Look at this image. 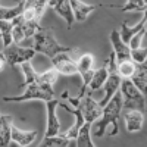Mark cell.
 Returning <instances> with one entry per match:
<instances>
[{"instance_id":"6da1fadb","label":"cell","mask_w":147,"mask_h":147,"mask_svg":"<svg viewBox=\"0 0 147 147\" xmlns=\"http://www.w3.org/2000/svg\"><path fill=\"white\" fill-rule=\"evenodd\" d=\"M124 109V102H122V94L121 91H116L113 94V97L110 99L106 106H103V112L102 116L96 121V137H103L105 136V131L109 125H112L113 129L109 132L110 137H115L119 134V124H118V119L121 116V112Z\"/></svg>"},{"instance_id":"7a4b0ae2","label":"cell","mask_w":147,"mask_h":147,"mask_svg":"<svg viewBox=\"0 0 147 147\" xmlns=\"http://www.w3.org/2000/svg\"><path fill=\"white\" fill-rule=\"evenodd\" d=\"M32 37H34L32 49L37 53H41V55L47 56L49 59L55 57L57 53H63V52L72 53V52L77 50V49H72V47L60 44L56 40V37H55L52 28H40Z\"/></svg>"},{"instance_id":"3957f363","label":"cell","mask_w":147,"mask_h":147,"mask_svg":"<svg viewBox=\"0 0 147 147\" xmlns=\"http://www.w3.org/2000/svg\"><path fill=\"white\" fill-rule=\"evenodd\" d=\"M55 99V91H53V85H47L41 82H32L25 87L21 96H5L3 102H10V103H21V102H27V100H52Z\"/></svg>"},{"instance_id":"277c9868","label":"cell","mask_w":147,"mask_h":147,"mask_svg":"<svg viewBox=\"0 0 147 147\" xmlns=\"http://www.w3.org/2000/svg\"><path fill=\"white\" fill-rule=\"evenodd\" d=\"M119 90L122 94V102H124L125 109H137V110H141V112L147 110V97L132 82V80L124 78L121 81Z\"/></svg>"},{"instance_id":"5b68a950","label":"cell","mask_w":147,"mask_h":147,"mask_svg":"<svg viewBox=\"0 0 147 147\" xmlns=\"http://www.w3.org/2000/svg\"><path fill=\"white\" fill-rule=\"evenodd\" d=\"M12 21H13L12 37H13V43H16V44H21L25 38L32 37L37 31L41 28L38 21H27V19L22 18V15L13 18Z\"/></svg>"},{"instance_id":"8992f818","label":"cell","mask_w":147,"mask_h":147,"mask_svg":"<svg viewBox=\"0 0 147 147\" xmlns=\"http://www.w3.org/2000/svg\"><path fill=\"white\" fill-rule=\"evenodd\" d=\"M35 50L32 47H22L16 43H12L6 47H3V55L6 57V62L10 66L15 65H21L22 62H27L31 60L35 56Z\"/></svg>"},{"instance_id":"52a82bcc","label":"cell","mask_w":147,"mask_h":147,"mask_svg":"<svg viewBox=\"0 0 147 147\" xmlns=\"http://www.w3.org/2000/svg\"><path fill=\"white\" fill-rule=\"evenodd\" d=\"M77 52V50H75ZM74 53V52H72ZM72 53H57L55 57L50 59L52 65L57 69V72L60 75H66V77H71V75H77L78 74V68H77V62L74 60V57L71 56Z\"/></svg>"},{"instance_id":"ba28073f","label":"cell","mask_w":147,"mask_h":147,"mask_svg":"<svg viewBox=\"0 0 147 147\" xmlns=\"http://www.w3.org/2000/svg\"><path fill=\"white\" fill-rule=\"evenodd\" d=\"M77 107L84 115V119L88 122H96L102 116V112H103V106H100L99 102L93 100L90 96H84Z\"/></svg>"},{"instance_id":"9c48e42d","label":"cell","mask_w":147,"mask_h":147,"mask_svg":"<svg viewBox=\"0 0 147 147\" xmlns=\"http://www.w3.org/2000/svg\"><path fill=\"white\" fill-rule=\"evenodd\" d=\"M46 6H49V0H24V10L21 15L27 21H40Z\"/></svg>"},{"instance_id":"30bf717a","label":"cell","mask_w":147,"mask_h":147,"mask_svg":"<svg viewBox=\"0 0 147 147\" xmlns=\"http://www.w3.org/2000/svg\"><path fill=\"white\" fill-rule=\"evenodd\" d=\"M59 107V102L56 99L47 100L46 102V109H47V125H46V134L44 137L56 136L60 132V122L56 115V109Z\"/></svg>"},{"instance_id":"8fae6325","label":"cell","mask_w":147,"mask_h":147,"mask_svg":"<svg viewBox=\"0 0 147 147\" xmlns=\"http://www.w3.org/2000/svg\"><path fill=\"white\" fill-rule=\"evenodd\" d=\"M110 43H112V46H113V53H115V57H116V62L131 59V49L124 40L121 38L119 31L113 30L112 32H110Z\"/></svg>"},{"instance_id":"7c38bea8","label":"cell","mask_w":147,"mask_h":147,"mask_svg":"<svg viewBox=\"0 0 147 147\" xmlns=\"http://www.w3.org/2000/svg\"><path fill=\"white\" fill-rule=\"evenodd\" d=\"M49 6L53 7L56 13L66 21L68 28H72L74 22H75V16H74V12H72L69 0H49Z\"/></svg>"},{"instance_id":"4fadbf2b","label":"cell","mask_w":147,"mask_h":147,"mask_svg":"<svg viewBox=\"0 0 147 147\" xmlns=\"http://www.w3.org/2000/svg\"><path fill=\"white\" fill-rule=\"evenodd\" d=\"M144 125V112L137 109H128L125 113V127L128 132L141 131Z\"/></svg>"},{"instance_id":"5bb4252c","label":"cell","mask_w":147,"mask_h":147,"mask_svg":"<svg viewBox=\"0 0 147 147\" xmlns=\"http://www.w3.org/2000/svg\"><path fill=\"white\" fill-rule=\"evenodd\" d=\"M69 2H71V7L74 12V16H75V21H78V22L85 21L91 12H94L97 9V6L84 3L81 0H69Z\"/></svg>"},{"instance_id":"9a60e30c","label":"cell","mask_w":147,"mask_h":147,"mask_svg":"<svg viewBox=\"0 0 147 147\" xmlns=\"http://www.w3.org/2000/svg\"><path fill=\"white\" fill-rule=\"evenodd\" d=\"M12 141L16 143L18 146H30L37 138V131H24L15 125H12Z\"/></svg>"},{"instance_id":"2e32d148","label":"cell","mask_w":147,"mask_h":147,"mask_svg":"<svg viewBox=\"0 0 147 147\" xmlns=\"http://www.w3.org/2000/svg\"><path fill=\"white\" fill-rule=\"evenodd\" d=\"M12 116L2 115L0 116V147H7L12 141Z\"/></svg>"},{"instance_id":"e0dca14e","label":"cell","mask_w":147,"mask_h":147,"mask_svg":"<svg viewBox=\"0 0 147 147\" xmlns=\"http://www.w3.org/2000/svg\"><path fill=\"white\" fill-rule=\"evenodd\" d=\"M91 125L93 122L85 121L84 125L80 128L77 138H75V146L78 147H94V143L91 140Z\"/></svg>"},{"instance_id":"ac0fdd59","label":"cell","mask_w":147,"mask_h":147,"mask_svg":"<svg viewBox=\"0 0 147 147\" xmlns=\"http://www.w3.org/2000/svg\"><path fill=\"white\" fill-rule=\"evenodd\" d=\"M131 80L143 91V94L147 97V59L143 63L137 65V72L134 74V77Z\"/></svg>"},{"instance_id":"d6986e66","label":"cell","mask_w":147,"mask_h":147,"mask_svg":"<svg viewBox=\"0 0 147 147\" xmlns=\"http://www.w3.org/2000/svg\"><path fill=\"white\" fill-rule=\"evenodd\" d=\"M107 75H109V69H107V60L103 66H100L99 69H94V74L91 77V81L88 84V87L91 91H96L103 87V84L106 82L107 80Z\"/></svg>"},{"instance_id":"ffe728a7","label":"cell","mask_w":147,"mask_h":147,"mask_svg":"<svg viewBox=\"0 0 147 147\" xmlns=\"http://www.w3.org/2000/svg\"><path fill=\"white\" fill-rule=\"evenodd\" d=\"M116 69L118 74L121 75V78H132L134 74L137 72V63L134 62L132 59H127V60H121V62H116Z\"/></svg>"},{"instance_id":"44dd1931","label":"cell","mask_w":147,"mask_h":147,"mask_svg":"<svg viewBox=\"0 0 147 147\" xmlns=\"http://www.w3.org/2000/svg\"><path fill=\"white\" fill-rule=\"evenodd\" d=\"M146 24H147V22H146L143 18H141V21H140L138 24H136L134 27H128V25H127V22H122V25H121V32H119V34H121V38L128 44V43H129V40L132 38V37L136 35L140 30H143V28H144Z\"/></svg>"},{"instance_id":"7402d4cb","label":"cell","mask_w":147,"mask_h":147,"mask_svg":"<svg viewBox=\"0 0 147 147\" xmlns=\"http://www.w3.org/2000/svg\"><path fill=\"white\" fill-rule=\"evenodd\" d=\"M71 144H72V140L65 137L63 132H59L56 136H50V137H44V140L41 141L43 147H66Z\"/></svg>"},{"instance_id":"603a6c76","label":"cell","mask_w":147,"mask_h":147,"mask_svg":"<svg viewBox=\"0 0 147 147\" xmlns=\"http://www.w3.org/2000/svg\"><path fill=\"white\" fill-rule=\"evenodd\" d=\"M21 69H22V72H24V78H25V81L21 84V88H25L27 85H30V84H32V82L37 81V78H38V72L32 68L31 60L22 62V63H21Z\"/></svg>"},{"instance_id":"cb8c5ba5","label":"cell","mask_w":147,"mask_h":147,"mask_svg":"<svg viewBox=\"0 0 147 147\" xmlns=\"http://www.w3.org/2000/svg\"><path fill=\"white\" fill-rule=\"evenodd\" d=\"M12 31H13V21H3V19H0V35H2L3 47H6V46L13 43Z\"/></svg>"},{"instance_id":"d4e9b609","label":"cell","mask_w":147,"mask_h":147,"mask_svg":"<svg viewBox=\"0 0 147 147\" xmlns=\"http://www.w3.org/2000/svg\"><path fill=\"white\" fill-rule=\"evenodd\" d=\"M22 10H24V2H22V0L16 6H13V7H3V6H0V19L12 21L13 18L19 16L22 13Z\"/></svg>"},{"instance_id":"484cf974","label":"cell","mask_w":147,"mask_h":147,"mask_svg":"<svg viewBox=\"0 0 147 147\" xmlns=\"http://www.w3.org/2000/svg\"><path fill=\"white\" fill-rule=\"evenodd\" d=\"M60 74L57 72V69L53 66L50 69H47L41 74H38V78H37V82H41V84H47V85H53L57 81V77Z\"/></svg>"},{"instance_id":"4316f807","label":"cell","mask_w":147,"mask_h":147,"mask_svg":"<svg viewBox=\"0 0 147 147\" xmlns=\"http://www.w3.org/2000/svg\"><path fill=\"white\" fill-rule=\"evenodd\" d=\"M144 9H146L144 0H127V3L121 7L122 12H131V10L144 12Z\"/></svg>"},{"instance_id":"83f0119b","label":"cell","mask_w":147,"mask_h":147,"mask_svg":"<svg viewBox=\"0 0 147 147\" xmlns=\"http://www.w3.org/2000/svg\"><path fill=\"white\" fill-rule=\"evenodd\" d=\"M131 59L138 63H143L144 60L147 59V47H137V49H131Z\"/></svg>"},{"instance_id":"f1b7e54d","label":"cell","mask_w":147,"mask_h":147,"mask_svg":"<svg viewBox=\"0 0 147 147\" xmlns=\"http://www.w3.org/2000/svg\"><path fill=\"white\" fill-rule=\"evenodd\" d=\"M144 35H146V28H143V30H140L136 35L132 37V38L129 40V43H128V46H129V49H137V47H141V41H143V38H144Z\"/></svg>"},{"instance_id":"f546056e","label":"cell","mask_w":147,"mask_h":147,"mask_svg":"<svg viewBox=\"0 0 147 147\" xmlns=\"http://www.w3.org/2000/svg\"><path fill=\"white\" fill-rule=\"evenodd\" d=\"M144 3H146V6H147V0H144Z\"/></svg>"},{"instance_id":"4dcf8cb0","label":"cell","mask_w":147,"mask_h":147,"mask_svg":"<svg viewBox=\"0 0 147 147\" xmlns=\"http://www.w3.org/2000/svg\"><path fill=\"white\" fill-rule=\"evenodd\" d=\"M146 35H147V30H146Z\"/></svg>"},{"instance_id":"1f68e13d","label":"cell","mask_w":147,"mask_h":147,"mask_svg":"<svg viewBox=\"0 0 147 147\" xmlns=\"http://www.w3.org/2000/svg\"><path fill=\"white\" fill-rule=\"evenodd\" d=\"M0 38H2V35H0Z\"/></svg>"},{"instance_id":"d6a6232c","label":"cell","mask_w":147,"mask_h":147,"mask_svg":"<svg viewBox=\"0 0 147 147\" xmlns=\"http://www.w3.org/2000/svg\"><path fill=\"white\" fill-rule=\"evenodd\" d=\"M0 116H2V113H0Z\"/></svg>"},{"instance_id":"836d02e7","label":"cell","mask_w":147,"mask_h":147,"mask_svg":"<svg viewBox=\"0 0 147 147\" xmlns=\"http://www.w3.org/2000/svg\"><path fill=\"white\" fill-rule=\"evenodd\" d=\"M22 2H24V0H22Z\"/></svg>"}]
</instances>
